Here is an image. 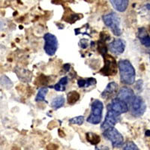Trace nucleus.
Instances as JSON below:
<instances>
[{"mask_svg": "<svg viewBox=\"0 0 150 150\" xmlns=\"http://www.w3.org/2000/svg\"><path fill=\"white\" fill-rule=\"evenodd\" d=\"M119 69L121 82L126 85H132L135 82V69L128 60L122 59L119 62Z\"/></svg>", "mask_w": 150, "mask_h": 150, "instance_id": "obj_1", "label": "nucleus"}, {"mask_svg": "<svg viewBox=\"0 0 150 150\" xmlns=\"http://www.w3.org/2000/svg\"><path fill=\"white\" fill-rule=\"evenodd\" d=\"M103 109V103L97 99L95 100L91 105V112L89 117L87 118L86 121L92 125L99 124L102 120Z\"/></svg>", "mask_w": 150, "mask_h": 150, "instance_id": "obj_2", "label": "nucleus"}, {"mask_svg": "<svg viewBox=\"0 0 150 150\" xmlns=\"http://www.w3.org/2000/svg\"><path fill=\"white\" fill-rule=\"evenodd\" d=\"M103 21L107 26L110 28L112 33L116 36L122 35V30L120 29V19L114 12L106 14L103 17Z\"/></svg>", "mask_w": 150, "mask_h": 150, "instance_id": "obj_3", "label": "nucleus"}, {"mask_svg": "<svg viewBox=\"0 0 150 150\" xmlns=\"http://www.w3.org/2000/svg\"><path fill=\"white\" fill-rule=\"evenodd\" d=\"M103 135L106 139H108L111 142L113 148H120L122 146L124 143V138L122 135L114 127L105 130Z\"/></svg>", "mask_w": 150, "mask_h": 150, "instance_id": "obj_4", "label": "nucleus"}, {"mask_svg": "<svg viewBox=\"0 0 150 150\" xmlns=\"http://www.w3.org/2000/svg\"><path fill=\"white\" fill-rule=\"evenodd\" d=\"M104 66L101 68L100 73L104 76H114L117 74V63L115 59L110 55L104 56Z\"/></svg>", "mask_w": 150, "mask_h": 150, "instance_id": "obj_5", "label": "nucleus"}, {"mask_svg": "<svg viewBox=\"0 0 150 150\" xmlns=\"http://www.w3.org/2000/svg\"><path fill=\"white\" fill-rule=\"evenodd\" d=\"M45 39V47L44 50L49 56H53L56 53L58 48V40L54 35L51 33H46L44 36Z\"/></svg>", "mask_w": 150, "mask_h": 150, "instance_id": "obj_6", "label": "nucleus"}, {"mask_svg": "<svg viewBox=\"0 0 150 150\" xmlns=\"http://www.w3.org/2000/svg\"><path fill=\"white\" fill-rule=\"evenodd\" d=\"M129 106L131 115L134 117L141 116L144 113L146 108L145 102L140 96H136Z\"/></svg>", "mask_w": 150, "mask_h": 150, "instance_id": "obj_7", "label": "nucleus"}, {"mask_svg": "<svg viewBox=\"0 0 150 150\" xmlns=\"http://www.w3.org/2000/svg\"><path fill=\"white\" fill-rule=\"evenodd\" d=\"M128 104L119 98L112 99L110 104L108 105V109L110 110L116 114L120 116L122 113H125L128 111Z\"/></svg>", "mask_w": 150, "mask_h": 150, "instance_id": "obj_8", "label": "nucleus"}, {"mask_svg": "<svg viewBox=\"0 0 150 150\" xmlns=\"http://www.w3.org/2000/svg\"><path fill=\"white\" fill-rule=\"evenodd\" d=\"M119 121H120V116L116 114L115 112L111 111L110 110H108L107 115H106L105 120H104V122L101 125V130L105 131L108 128L114 127Z\"/></svg>", "mask_w": 150, "mask_h": 150, "instance_id": "obj_9", "label": "nucleus"}, {"mask_svg": "<svg viewBox=\"0 0 150 150\" xmlns=\"http://www.w3.org/2000/svg\"><path fill=\"white\" fill-rule=\"evenodd\" d=\"M117 97L124 101L125 102H126L128 105H130L136 96H135L134 91L131 88L125 86L121 88L120 90L119 91L117 94Z\"/></svg>", "mask_w": 150, "mask_h": 150, "instance_id": "obj_10", "label": "nucleus"}, {"mask_svg": "<svg viewBox=\"0 0 150 150\" xmlns=\"http://www.w3.org/2000/svg\"><path fill=\"white\" fill-rule=\"evenodd\" d=\"M118 91V84L115 82L110 83L106 89L103 91L101 93V97L103 98L108 100V99L112 98L114 96H116Z\"/></svg>", "mask_w": 150, "mask_h": 150, "instance_id": "obj_11", "label": "nucleus"}, {"mask_svg": "<svg viewBox=\"0 0 150 150\" xmlns=\"http://www.w3.org/2000/svg\"><path fill=\"white\" fill-rule=\"evenodd\" d=\"M125 44L122 39H115L109 45V49L111 53L116 55H120L124 52Z\"/></svg>", "mask_w": 150, "mask_h": 150, "instance_id": "obj_12", "label": "nucleus"}, {"mask_svg": "<svg viewBox=\"0 0 150 150\" xmlns=\"http://www.w3.org/2000/svg\"><path fill=\"white\" fill-rule=\"evenodd\" d=\"M112 7L117 11L123 12L128 6V0H110Z\"/></svg>", "mask_w": 150, "mask_h": 150, "instance_id": "obj_13", "label": "nucleus"}, {"mask_svg": "<svg viewBox=\"0 0 150 150\" xmlns=\"http://www.w3.org/2000/svg\"><path fill=\"white\" fill-rule=\"evenodd\" d=\"M138 37L140 38V41L143 46L146 47H150V37L147 34L146 31L144 28L139 29Z\"/></svg>", "mask_w": 150, "mask_h": 150, "instance_id": "obj_14", "label": "nucleus"}, {"mask_svg": "<svg viewBox=\"0 0 150 150\" xmlns=\"http://www.w3.org/2000/svg\"><path fill=\"white\" fill-rule=\"evenodd\" d=\"M86 138L87 141L92 145H97L100 143V140H101L99 135L92 133V132H88V133L86 134Z\"/></svg>", "mask_w": 150, "mask_h": 150, "instance_id": "obj_15", "label": "nucleus"}, {"mask_svg": "<svg viewBox=\"0 0 150 150\" xmlns=\"http://www.w3.org/2000/svg\"><path fill=\"white\" fill-rule=\"evenodd\" d=\"M65 104V98L62 96H59L55 97L53 99L51 102V107L55 110H57L59 108L63 107Z\"/></svg>", "mask_w": 150, "mask_h": 150, "instance_id": "obj_16", "label": "nucleus"}, {"mask_svg": "<svg viewBox=\"0 0 150 150\" xmlns=\"http://www.w3.org/2000/svg\"><path fill=\"white\" fill-rule=\"evenodd\" d=\"M67 99H68V103L69 104H74L77 103L80 99V94L76 91H72L67 95Z\"/></svg>", "mask_w": 150, "mask_h": 150, "instance_id": "obj_17", "label": "nucleus"}, {"mask_svg": "<svg viewBox=\"0 0 150 150\" xmlns=\"http://www.w3.org/2000/svg\"><path fill=\"white\" fill-rule=\"evenodd\" d=\"M68 79L67 77H64L59 81L58 83H56L54 86V89L56 91H59V92H63L65 90V86L68 84Z\"/></svg>", "mask_w": 150, "mask_h": 150, "instance_id": "obj_18", "label": "nucleus"}, {"mask_svg": "<svg viewBox=\"0 0 150 150\" xmlns=\"http://www.w3.org/2000/svg\"><path fill=\"white\" fill-rule=\"evenodd\" d=\"M48 92V88L47 87H43L38 90L37 93V96L35 97L36 101H45V96Z\"/></svg>", "mask_w": 150, "mask_h": 150, "instance_id": "obj_19", "label": "nucleus"}, {"mask_svg": "<svg viewBox=\"0 0 150 150\" xmlns=\"http://www.w3.org/2000/svg\"><path fill=\"white\" fill-rule=\"evenodd\" d=\"M84 122V116H79L74 117L72 119L69 120V122L71 124L73 125H81Z\"/></svg>", "mask_w": 150, "mask_h": 150, "instance_id": "obj_20", "label": "nucleus"}, {"mask_svg": "<svg viewBox=\"0 0 150 150\" xmlns=\"http://www.w3.org/2000/svg\"><path fill=\"white\" fill-rule=\"evenodd\" d=\"M124 150H138V147L135 145V143L132 141H129L123 146Z\"/></svg>", "mask_w": 150, "mask_h": 150, "instance_id": "obj_21", "label": "nucleus"}, {"mask_svg": "<svg viewBox=\"0 0 150 150\" xmlns=\"http://www.w3.org/2000/svg\"><path fill=\"white\" fill-rule=\"evenodd\" d=\"M96 80L93 77H89V78L85 80V88L90 86H94L96 84Z\"/></svg>", "mask_w": 150, "mask_h": 150, "instance_id": "obj_22", "label": "nucleus"}, {"mask_svg": "<svg viewBox=\"0 0 150 150\" xmlns=\"http://www.w3.org/2000/svg\"><path fill=\"white\" fill-rule=\"evenodd\" d=\"M80 43H81V47L82 48H86L87 47V41L85 39H82L81 40V41H80Z\"/></svg>", "mask_w": 150, "mask_h": 150, "instance_id": "obj_23", "label": "nucleus"}, {"mask_svg": "<svg viewBox=\"0 0 150 150\" xmlns=\"http://www.w3.org/2000/svg\"><path fill=\"white\" fill-rule=\"evenodd\" d=\"M64 68H65V70L66 71H68L69 69H70V65H69V64H65V65H64Z\"/></svg>", "mask_w": 150, "mask_h": 150, "instance_id": "obj_24", "label": "nucleus"}, {"mask_svg": "<svg viewBox=\"0 0 150 150\" xmlns=\"http://www.w3.org/2000/svg\"><path fill=\"white\" fill-rule=\"evenodd\" d=\"M146 136L150 137V130H148V131H146Z\"/></svg>", "mask_w": 150, "mask_h": 150, "instance_id": "obj_25", "label": "nucleus"}, {"mask_svg": "<svg viewBox=\"0 0 150 150\" xmlns=\"http://www.w3.org/2000/svg\"><path fill=\"white\" fill-rule=\"evenodd\" d=\"M149 56H150V53H149Z\"/></svg>", "mask_w": 150, "mask_h": 150, "instance_id": "obj_26", "label": "nucleus"}]
</instances>
